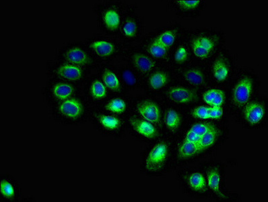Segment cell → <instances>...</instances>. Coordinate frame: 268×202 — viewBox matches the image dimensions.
Here are the masks:
<instances>
[{
    "label": "cell",
    "instance_id": "ba28073f",
    "mask_svg": "<svg viewBox=\"0 0 268 202\" xmlns=\"http://www.w3.org/2000/svg\"><path fill=\"white\" fill-rule=\"evenodd\" d=\"M59 112L63 116L71 120H77L83 112L81 102L77 99H68L63 101L58 107Z\"/></svg>",
    "mask_w": 268,
    "mask_h": 202
},
{
    "label": "cell",
    "instance_id": "4316f807",
    "mask_svg": "<svg viewBox=\"0 0 268 202\" xmlns=\"http://www.w3.org/2000/svg\"><path fill=\"white\" fill-rule=\"evenodd\" d=\"M107 87L103 81L96 80L90 86V93L94 99L101 100L105 99L107 94Z\"/></svg>",
    "mask_w": 268,
    "mask_h": 202
},
{
    "label": "cell",
    "instance_id": "9c48e42d",
    "mask_svg": "<svg viewBox=\"0 0 268 202\" xmlns=\"http://www.w3.org/2000/svg\"><path fill=\"white\" fill-rule=\"evenodd\" d=\"M129 124L138 135L148 139H153L158 136V131L154 124L142 119L130 118Z\"/></svg>",
    "mask_w": 268,
    "mask_h": 202
},
{
    "label": "cell",
    "instance_id": "8fae6325",
    "mask_svg": "<svg viewBox=\"0 0 268 202\" xmlns=\"http://www.w3.org/2000/svg\"><path fill=\"white\" fill-rule=\"evenodd\" d=\"M218 138H219V131L214 125L199 139L198 143L197 144V155L207 151L214 146Z\"/></svg>",
    "mask_w": 268,
    "mask_h": 202
},
{
    "label": "cell",
    "instance_id": "f546056e",
    "mask_svg": "<svg viewBox=\"0 0 268 202\" xmlns=\"http://www.w3.org/2000/svg\"><path fill=\"white\" fill-rule=\"evenodd\" d=\"M0 193L6 199H12L15 196V188L10 181L4 179L0 183Z\"/></svg>",
    "mask_w": 268,
    "mask_h": 202
},
{
    "label": "cell",
    "instance_id": "9a60e30c",
    "mask_svg": "<svg viewBox=\"0 0 268 202\" xmlns=\"http://www.w3.org/2000/svg\"><path fill=\"white\" fill-rule=\"evenodd\" d=\"M132 62L140 71L149 72L156 66L153 59L143 53H135L132 56Z\"/></svg>",
    "mask_w": 268,
    "mask_h": 202
},
{
    "label": "cell",
    "instance_id": "4dcf8cb0",
    "mask_svg": "<svg viewBox=\"0 0 268 202\" xmlns=\"http://www.w3.org/2000/svg\"><path fill=\"white\" fill-rule=\"evenodd\" d=\"M137 25L134 20L129 19L125 22L123 27V33L125 37L132 38L137 33Z\"/></svg>",
    "mask_w": 268,
    "mask_h": 202
},
{
    "label": "cell",
    "instance_id": "d6a6232c",
    "mask_svg": "<svg viewBox=\"0 0 268 202\" xmlns=\"http://www.w3.org/2000/svg\"><path fill=\"white\" fill-rule=\"evenodd\" d=\"M179 6L185 10H193L200 4V0H178L177 1Z\"/></svg>",
    "mask_w": 268,
    "mask_h": 202
},
{
    "label": "cell",
    "instance_id": "d6986e66",
    "mask_svg": "<svg viewBox=\"0 0 268 202\" xmlns=\"http://www.w3.org/2000/svg\"><path fill=\"white\" fill-rule=\"evenodd\" d=\"M188 184L192 190L197 192H202L206 190L207 180L204 175L201 173H193L190 175Z\"/></svg>",
    "mask_w": 268,
    "mask_h": 202
},
{
    "label": "cell",
    "instance_id": "8992f818",
    "mask_svg": "<svg viewBox=\"0 0 268 202\" xmlns=\"http://www.w3.org/2000/svg\"><path fill=\"white\" fill-rule=\"evenodd\" d=\"M166 94L169 99L174 103L184 105L194 103L197 99L196 92L184 86L172 87Z\"/></svg>",
    "mask_w": 268,
    "mask_h": 202
},
{
    "label": "cell",
    "instance_id": "e575fe53",
    "mask_svg": "<svg viewBox=\"0 0 268 202\" xmlns=\"http://www.w3.org/2000/svg\"><path fill=\"white\" fill-rule=\"evenodd\" d=\"M209 107V106H208ZM224 110L222 107H209V120H220L223 116Z\"/></svg>",
    "mask_w": 268,
    "mask_h": 202
},
{
    "label": "cell",
    "instance_id": "5bb4252c",
    "mask_svg": "<svg viewBox=\"0 0 268 202\" xmlns=\"http://www.w3.org/2000/svg\"><path fill=\"white\" fill-rule=\"evenodd\" d=\"M66 57L68 62L77 66H85L89 62V57L86 52L79 47H74L68 49Z\"/></svg>",
    "mask_w": 268,
    "mask_h": 202
},
{
    "label": "cell",
    "instance_id": "2e32d148",
    "mask_svg": "<svg viewBox=\"0 0 268 202\" xmlns=\"http://www.w3.org/2000/svg\"><path fill=\"white\" fill-rule=\"evenodd\" d=\"M90 49L101 57H109L115 51L114 44L108 40H95L90 44Z\"/></svg>",
    "mask_w": 268,
    "mask_h": 202
},
{
    "label": "cell",
    "instance_id": "cb8c5ba5",
    "mask_svg": "<svg viewBox=\"0 0 268 202\" xmlns=\"http://www.w3.org/2000/svg\"><path fill=\"white\" fill-rule=\"evenodd\" d=\"M184 78L188 83L193 86H201L205 81L204 74L197 68H191L187 70L185 72Z\"/></svg>",
    "mask_w": 268,
    "mask_h": 202
},
{
    "label": "cell",
    "instance_id": "52a82bcc",
    "mask_svg": "<svg viewBox=\"0 0 268 202\" xmlns=\"http://www.w3.org/2000/svg\"><path fill=\"white\" fill-rule=\"evenodd\" d=\"M266 109L264 105L257 102L246 104L244 108V118L247 123L255 125L260 123L265 116Z\"/></svg>",
    "mask_w": 268,
    "mask_h": 202
},
{
    "label": "cell",
    "instance_id": "ac0fdd59",
    "mask_svg": "<svg viewBox=\"0 0 268 202\" xmlns=\"http://www.w3.org/2000/svg\"><path fill=\"white\" fill-rule=\"evenodd\" d=\"M169 75L166 72L157 71L152 74L149 79L150 88L153 90H159L164 88L169 83Z\"/></svg>",
    "mask_w": 268,
    "mask_h": 202
},
{
    "label": "cell",
    "instance_id": "5b68a950",
    "mask_svg": "<svg viewBox=\"0 0 268 202\" xmlns=\"http://www.w3.org/2000/svg\"><path fill=\"white\" fill-rule=\"evenodd\" d=\"M137 112L142 120L155 124L158 123L161 118V111L156 103L152 101H144L137 107Z\"/></svg>",
    "mask_w": 268,
    "mask_h": 202
},
{
    "label": "cell",
    "instance_id": "7c38bea8",
    "mask_svg": "<svg viewBox=\"0 0 268 202\" xmlns=\"http://www.w3.org/2000/svg\"><path fill=\"white\" fill-rule=\"evenodd\" d=\"M56 73L63 79L70 81H78L82 77V70L79 66L72 64L62 65L57 69Z\"/></svg>",
    "mask_w": 268,
    "mask_h": 202
},
{
    "label": "cell",
    "instance_id": "d590c367",
    "mask_svg": "<svg viewBox=\"0 0 268 202\" xmlns=\"http://www.w3.org/2000/svg\"><path fill=\"white\" fill-rule=\"evenodd\" d=\"M123 79H124L125 82L129 86H133V85L136 84V77H135L132 72L129 71V70H125L123 72Z\"/></svg>",
    "mask_w": 268,
    "mask_h": 202
},
{
    "label": "cell",
    "instance_id": "484cf974",
    "mask_svg": "<svg viewBox=\"0 0 268 202\" xmlns=\"http://www.w3.org/2000/svg\"><path fill=\"white\" fill-rule=\"evenodd\" d=\"M127 108V104L124 100L120 98L110 100L105 105L106 110L112 114H122L125 112Z\"/></svg>",
    "mask_w": 268,
    "mask_h": 202
},
{
    "label": "cell",
    "instance_id": "1f68e13d",
    "mask_svg": "<svg viewBox=\"0 0 268 202\" xmlns=\"http://www.w3.org/2000/svg\"><path fill=\"white\" fill-rule=\"evenodd\" d=\"M208 109L209 107L206 105H200V106L195 107L191 111V116L193 118L197 119V120H209Z\"/></svg>",
    "mask_w": 268,
    "mask_h": 202
},
{
    "label": "cell",
    "instance_id": "603a6c76",
    "mask_svg": "<svg viewBox=\"0 0 268 202\" xmlns=\"http://www.w3.org/2000/svg\"><path fill=\"white\" fill-rule=\"evenodd\" d=\"M103 81L107 88L113 91L118 92L121 89V82L117 74L110 70H106L103 73Z\"/></svg>",
    "mask_w": 268,
    "mask_h": 202
},
{
    "label": "cell",
    "instance_id": "277c9868",
    "mask_svg": "<svg viewBox=\"0 0 268 202\" xmlns=\"http://www.w3.org/2000/svg\"><path fill=\"white\" fill-rule=\"evenodd\" d=\"M191 47L195 57L200 59H206L213 51L215 42L210 37L199 36L192 40Z\"/></svg>",
    "mask_w": 268,
    "mask_h": 202
},
{
    "label": "cell",
    "instance_id": "30bf717a",
    "mask_svg": "<svg viewBox=\"0 0 268 202\" xmlns=\"http://www.w3.org/2000/svg\"><path fill=\"white\" fill-rule=\"evenodd\" d=\"M207 184L209 188L221 199H227V196L221 190V175L218 168H212L207 172Z\"/></svg>",
    "mask_w": 268,
    "mask_h": 202
},
{
    "label": "cell",
    "instance_id": "3957f363",
    "mask_svg": "<svg viewBox=\"0 0 268 202\" xmlns=\"http://www.w3.org/2000/svg\"><path fill=\"white\" fill-rule=\"evenodd\" d=\"M253 90V81L249 77H244L235 84L232 91V99L238 107L248 103Z\"/></svg>",
    "mask_w": 268,
    "mask_h": 202
},
{
    "label": "cell",
    "instance_id": "83f0119b",
    "mask_svg": "<svg viewBox=\"0 0 268 202\" xmlns=\"http://www.w3.org/2000/svg\"><path fill=\"white\" fill-rule=\"evenodd\" d=\"M158 42L169 49L172 47L176 41V34L173 30H167L156 37V40Z\"/></svg>",
    "mask_w": 268,
    "mask_h": 202
},
{
    "label": "cell",
    "instance_id": "836d02e7",
    "mask_svg": "<svg viewBox=\"0 0 268 202\" xmlns=\"http://www.w3.org/2000/svg\"><path fill=\"white\" fill-rule=\"evenodd\" d=\"M188 57H189V53H188L187 48L184 46H181L175 51L174 58H175V62L178 64H182V63L186 62Z\"/></svg>",
    "mask_w": 268,
    "mask_h": 202
},
{
    "label": "cell",
    "instance_id": "4fadbf2b",
    "mask_svg": "<svg viewBox=\"0 0 268 202\" xmlns=\"http://www.w3.org/2000/svg\"><path fill=\"white\" fill-rule=\"evenodd\" d=\"M202 99L209 107H222L225 101V94L219 88H211L202 94Z\"/></svg>",
    "mask_w": 268,
    "mask_h": 202
},
{
    "label": "cell",
    "instance_id": "6da1fadb",
    "mask_svg": "<svg viewBox=\"0 0 268 202\" xmlns=\"http://www.w3.org/2000/svg\"><path fill=\"white\" fill-rule=\"evenodd\" d=\"M214 125L210 123H194L187 131L184 140L179 148V155L181 159H188L197 155V144L201 137Z\"/></svg>",
    "mask_w": 268,
    "mask_h": 202
},
{
    "label": "cell",
    "instance_id": "7402d4cb",
    "mask_svg": "<svg viewBox=\"0 0 268 202\" xmlns=\"http://www.w3.org/2000/svg\"><path fill=\"white\" fill-rule=\"evenodd\" d=\"M229 68L222 59H217L212 66V74L214 79L222 82L226 81L229 75Z\"/></svg>",
    "mask_w": 268,
    "mask_h": 202
},
{
    "label": "cell",
    "instance_id": "ffe728a7",
    "mask_svg": "<svg viewBox=\"0 0 268 202\" xmlns=\"http://www.w3.org/2000/svg\"><path fill=\"white\" fill-rule=\"evenodd\" d=\"M103 21L107 29L112 31L117 29L121 22L119 13L115 9H108L103 15Z\"/></svg>",
    "mask_w": 268,
    "mask_h": 202
},
{
    "label": "cell",
    "instance_id": "e0dca14e",
    "mask_svg": "<svg viewBox=\"0 0 268 202\" xmlns=\"http://www.w3.org/2000/svg\"><path fill=\"white\" fill-rule=\"evenodd\" d=\"M53 95L56 99L61 100V101H65L70 99L72 94L75 92L74 87L67 83H57L52 87L51 89Z\"/></svg>",
    "mask_w": 268,
    "mask_h": 202
},
{
    "label": "cell",
    "instance_id": "7a4b0ae2",
    "mask_svg": "<svg viewBox=\"0 0 268 202\" xmlns=\"http://www.w3.org/2000/svg\"><path fill=\"white\" fill-rule=\"evenodd\" d=\"M169 155V146L166 142H158L152 148L145 161V168L148 172L154 173L163 167Z\"/></svg>",
    "mask_w": 268,
    "mask_h": 202
},
{
    "label": "cell",
    "instance_id": "f1b7e54d",
    "mask_svg": "<svg viewBox=\"0 0 268 202\" xmlns=\"http://www.w3.org/2000/svg\"><path fill=\"white\" fill-rule=\"evenodd\" d=\"M148 51L155 58H164L167 55L168 49L160 42L154 40L148 47Z\"/></svg>",
    "mask_w": 268,
    "mask_h": 202
},
{
    "label": "cell",
    "instance_id": "44dd1931",
    "mask_svg": "<svg viewBox=\"0 0 268 202\" xmlns=\"http://www.w3.org/2000/svg\"><path fill=\"white\" fill-rule=\"evenodd\" d=\"M164 123L168 129L172 131L177 130L182 123V117L175 109L166 111L164 117Z\"/></svg>",
    "mask_w": 268,
    "mask_h": 202
},
{
    "label": "cell",
    "instance_id": "d4e9b609",
    "mask_svg": "<svg viewBox=\"0 0 268 202\" xmlns=\"http://www.w3.org/2000/svg\"><path fill=\"white\" fill-rule=\"evenodd\" d=\"M100 124L108 130H116L121 125V121L117 118L109 115H99L97 116Z\"/></svg>",
    "mask_w": 268,
    "mask_h": 202
}]
</instances>
